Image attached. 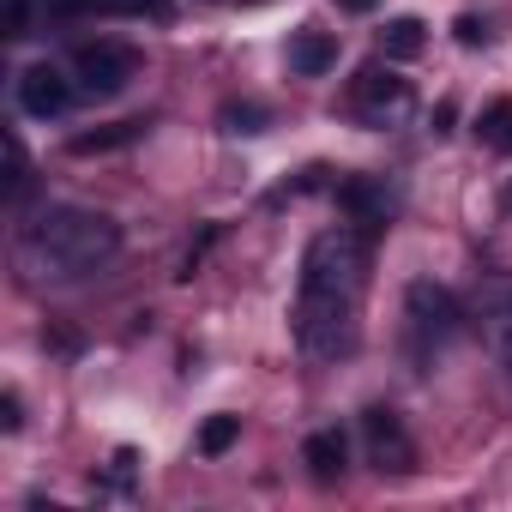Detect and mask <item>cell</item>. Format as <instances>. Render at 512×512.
Returning a JSON list of instances; mask_svg holds the SVG:
<instances>
[{
    "instance_id": "1",
    "label": "cell",
    "mask_w": 512,
    "mask_h": 512,
    "mask_svg": "<svg viewBox=\"0 0 512 512\" xmlns=\"http://www.w3.org/2000/svg\"><path fill=\"white\" fill-rule=\"evenodd\" d=\"M368 290V229L332 223L308 241L302 272H296V344L308 362H338L356 344V308Z\"/></svg>"
},
{
    "instance_id": "2",
    "label": "cell",
    "mask_w": 512,
    "mask_h": 512,
    "mask_svg": "<svg viewBox=\"0 0 512 512\" xmlns=\"http://www.w3.org/2000/svg\"><path fill=\"white\" fill-rule=\"evenodd\" d=\"M121 253V223L85 205H49L37 223H25L19 235V266L37 284H73L103 272Z\"/></svg>"
},
{
    "instance_id": "3",
    "label": "cell",
    "mask_w": 512,
    "mask_h": 512,
    "mask_svg": "<svg viewBox=\"0 0 512 512\" xmlns=\"http://www.w3.org/2000/svg\"><path fill=\"white\" fill-rule=\"evenodd\" d=\"M404 320H410V344H416V356H434L440 344H452V338H458L464 308H458V296H452V290H440V284L416 278V284L404 290Z\"/></svg>"
},
{
    "instance_id": "4",
    "label": "cell",
    "mask_w": 512,
    "mask_h": 512,
    "mask_svg": "<svg viewBox=\"0 0 512 512\" xmlns=\"http://www.w3.org/2000/svg\"><path fill=\"white\" fill-rule=\"evenodd\" d=\"M73 79L85 97H115L139 79V49L127 43H79L73 49Z\"/></svg>"
},
{
    "instance_id": "5",
    "label": "cell",
    "mask_w": 512,
    "mask_h": 512,
    "mask_svg": "<svg viewBox=\"0 0 512 512\" xmlns=\"http://www.w3.org/2000/svg\"><path fill=\"white\" fill-rule=\"evenodd\" d=\"M362 434H368V458H374V470H410L416 464V446H410V434H404V422L392 416V410H368L362 416Z\"/></svg>"
},
{
    "instance_id": "6",
    "label": "cell",
    "mask_w": 512,
    "mask_h": 512,
    "mask_svg": "<svg viewBox=\"0 0 512 512\" xmlns=\"http://www.w3.org/2000/svg\"><path fill=\"white\" fill-rule=\"evenodd\" d=\"M67 103H73V79H67L61 67L37 61V67H25V73H19V109H25V115L49 121V115H61Z\"/></svg>"
},
{
    "instance_id": "7",
    "label": "cell",
    "mask_w": 512,
    "mask_h": 512,
    "mask_svg": "<svg viewBox=\"0 0 512 512\" xmlns=\"http://www.w3.org/2000/svg\"><path fill=\"white\" fill-rule=\"evenodd\" d=\"M356 109H362L368 121H392V115L410 109V85H404L398 73H386V67H362V79H356Z\"/></svg>"
},
{
    "instance_id": "8",
    "label": "cell",
    "mask_w": 512,
    "mask_h": 512,
    "mask_svg": "<svg viewBox=\"0 0 512 512\" xmlns=\"http://www.w3.org/2000/svg\"><path fill=\"white\" fill-rule=\"evenodd\" d=\"M332 67H338V37H332V31H302V37H290V73L320 79V73H332Z\"/></svg>"
},
{
    "instance_id": "9",
    "label": "cell",
    "mask_w": 512,
    "mask_h": 512,
    "mask_svg": "<svg viewBox=\"0 0 512 512\" xmlns=\"http://www.w3.org/2000/svg\"><path fill=\"white\" fill-rule=\"evenodd\" d=\"M302 464H308L320 482H332V476H344V464H350V440H344L338 428H320V434H308Z\"/></svg>"
},
{
    "instance_id": "10",
    "label": "cell",
    "mask_w": 512,
    "mask_h": 512,
    "mask_svg": "<svg viewBox=\"0 0 512 512\" xmlns=\"http://www.w3.org/2000/svg\"><path fill=\"white\" fill-rule=\"evenodd\" d=\"M338 199H344V211L356 217V223H386V211H392V193L380 187V181H344L338 187Z\"/></svg>"
},
{
    "instance_id": "11",
    "label": "cell",
    "mask_w": 512,
    "mask_h": 512,
    "mask_svg": "<svg viewBox=\"0 0 512 512\" xmlns=\"http://www.w3.org/2000/svg\"><path fill=\"white\" fill-rule=\"evenodd\" d=\"M380 49H386V61H416L428 49V25L422 19H392L386 37H380Z\"/></svg>"
},
{
    "instance_id": "12",
    "label": "cell",
    "mask_w": 512,
    "mask_h": 512,
    "mask_svg": "<svg viewBox=\"0 0 512 512\" xmlns=\"http://www.w3.org/2000/svg\"><path fill=\"white\" fill-rule=\"evenodd\" d=\"M482 332H488V344H494V356H500V368L512 380V296H500V302L482 308Z\"/></svg>"
},
{
    "instance_id": "13",
    "label": "cell",
    "mask_w": 512,
    "mask_h": 512,
    "mask_svg": "<svg viewBox=\"0 0 512 512\" xmlns=\"http://www.w3.org/2000/svg\"><path fill=\"white\" fill-rule=\"evenodd\" d=\"M145 133V121H121V127H109V133H79L73 139V157H91V151H115V145H133Z\"/></svg>"
},
{
    "instance_id": "14",
    "label": "cell",
    "mask_w": 512,
    "mask_h": 512,
    "mask_svg": "<svg viewBox=\"0 0 512 512\" xmlns=\"http://www.w3.org/2000/svg\"><path fill=\"white\" fill-rule=\"evenodd\" d=\"M235 440H241V416H205V428H199V452L205 458H223Z\"/></svg>"
},
{
    "instance_id": "15",
    "label": "cell",
    "mask_w": 512,
    "mask_h": 512,
    "mask_svg": "<svg viewBox=\"0 0 512 512\" xmlns=\"http://www.w3.org/2000/svg\"><path fill=\"white\" fill-rule=\"evenodd\" d=\"M85 13H109V19H169V0H85Z\"/></svg>"
},
{
    "instance_id": "16",
    "label": "cell",
    "mask_w": 512,
    "mask_h": 512,
    "mask_svg": "<svg viewBox=\"0 0 512 512\" xmlns=\"http://www.w3.org/2000/svg\"><path fill=\"white\" fill-rule=\"evenodd\" d=\"M25 187H31V163H25L19 133H7V199H25Z\"/></svg>"
},
{
    "instance_id": "17",
    "label": "cell",
    "mask_w": 512,
    "mask_h": 512,
    "mask_svg": "<svg viewBox=\"0 0 512 512\" xmlns=\"http://www.w3.org/2000/svg\"><path fill=\"white\" fill-rule=\"evenodd\" d=\"M488 145H500V151H512V103H494L488 115H482V127H476Z\"/></svg>"
},
{
    "instance_id": "18",
    "label": "cell",
    "mask_w": 512,
    "mask_h": 512,
    "mask_svg": "<svg viewBox=\"0 0 512 512\" xmlns=\"http://www.w3.org/2000/svg\"><path fill=\"white\" fill-rule=\"evenodd\" d=\"M223 127H229V133H266V109H253V103H229V109H223Z\"/></svg>"
},
{
    "instance_id": "19",
    "label": "cell",
    "mask_w": 512,
    "mask_h": 512,
    "mask_svg": "<svg viewBox=\"0 0 512 512\" xmlns=\"http://www.w3.org/2000/svg\"><path fill=\"white\" fill-rule=\"evenodd\" d=\"M7 37H31V0H7Z\"/></svg>"
},
{
    "instance_id": "20",
    "label": "cell",
    "mask_w": 512,
    "mask_h": 512,
    "mask_svg": "<svg viewBox=\"0 0 512 512\" xmlns=\"http://www.w3.org/2000/svg\"><path fill=\"white\" fill-rule=\"evenodd\" d=\"M482 37H488V25H482V19H470V13H464V19H458V43H464V49H476V43H482Z\"/></svg>"
},
{
    "instance_id": "21",
    "label": "cell",
    "mask_w": 512,
    "mask_h": 512,
    "mask_svg": "<svg viewBox=\"0 0 512 512\" xmlns=\"http://www.w3.org/2000/svg\"><path fill=\"white\" fill-rule=\"evenodd\" d=\"M19 422H25V416H19V398H13V392H7V398H0V428H7V434H13V428H19Z\"/></svg>"
},
{
    "instance_id": "22",
    "label": "cell",
    "mask_w": 512,
    "mask_h": 512,
    "mask_svg": "<svg viewBox=\"0 0 512 512\" xmlns=\"http://www.w3.org/2000/svg\"><path fill=\"white\" fill-rule=\"evenodd\" d=\"M338 7H350V13H368V7H374V0H338Z\"/></svg>"
}]
</instances>
